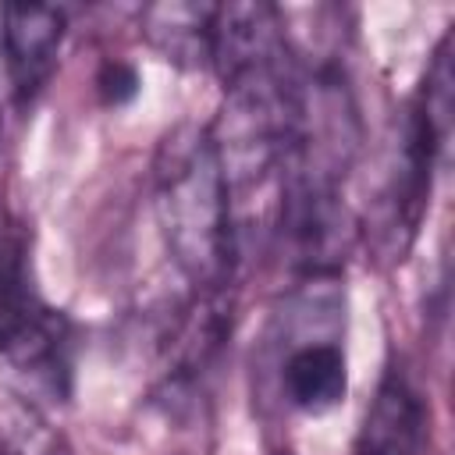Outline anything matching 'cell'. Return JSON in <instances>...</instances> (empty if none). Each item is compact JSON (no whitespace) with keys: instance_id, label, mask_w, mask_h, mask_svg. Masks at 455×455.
<instances>
[{"instance_id":"obj_5","label":"cell","mask_w":455,"mask_h":455,"mask_svg":"<svg viewBox=\"0 0 455 455\" xmlns=\"http://www.w3.org/2000/svg\"><path fill=\"white\" fill-rule=\"evenodd\" d=\"M281 384L288 402L299 412L323 416L348 395V363L334 341H306L291 348L281 370Z\"/></svg>"},{"instance_id":"obj_9","label":"cell","mask_w":455,"mask_h":455,"mask_svg":"<svg viewBox=\"0 0 455 455\" xmlns=\"http://www.w3.org/2000/svg\"><path fill=\"white\" fill-rule=\"evenodd\" d=\"M96 89H100L103 103L121 107V103H128V100L139 92V75H135V68L124 64V60H107V64L100 68Z\"/></svg>"},{"instance_id":"obj_8","label":"cell","mask_w":455,"mask_h":455,"mask_svg":"<svg viewBox=\"0 0 455 455\" xmlns=\"http://www.w3.org/2000/svg\"><path fill=\"white\" fill-rule=\"evenodd\" d=\"M0 444L4 455H64L53 427L28 402L0 405Z\"/></svg>"},{"instance_id":"obj_3","label":"cell","mask_w":455,"mask_h":455,"mask_svg":"<svg viewBox=\"0 0 455 455\" xmlns=\"http://www.w3.org/2000/svg\"><path fill=\"white\" fill-rule=\"evenodd\" d=\"M423 434L427 412L419 395L402 373H387L363 416L355 455H419Z\"/></svg>"},{"instance_id":"obj_1","label":"cell","mask_w":455,"mask_h":455,"mask_svg":"<svg viewBox=\"0 0 455 455\" xmlns=\"http://www.w3.org/2000/svg\"><path fill=\"white\" fill-rule=\"evenodd\" d=\"M153 210L174 267L217 291L235 263V203L210 128H171L153 160Z\"/></svg>"},{"instance_id":"obj_7","label":"cell","mask_w":455,"mask_h":455,"mask_svg":"<svg viewBox=\"0 0 455 455\" xmlns=\"http://www.w3.org/2000/svg\"><path fill=\"white\" fill-rule=\"evenodd\" d=\"M455 71H451V32L441 36L434 60L427 68V78L412 100V110L419 114V121L430 128V135L437 139V146H448V132H451V85Z\"/></svg>"},{"instance_id":"obj_6","label":"cell","mask_w":455,"mask_h":455,"mask_svg":"<svg viewBox=\"0 0 455 455\" xmlns=\"http://www.w3.org/2000/svg\"><path fill=\"white\" fill-rule=\"evenodd\" d=\"M43 313L46 302L28 281L25 245L0 228V355H7Z\"/></svg>"},{"instance_id":"obj_4","label":"cell","mask_w":455,"mask_h":455,"mask_svg":"<svg viewBox=\"0 0 455 455\" xmlns=\"http://www.w3.org/2000/svg\"><path fill=\"white\" fill-rule=\"evenodd\" d=\"M217 4H188L167 0L149 4L139 14V28L146 43L178 68H203L210 64V36H213Z\"/></svg>"},{"instance_id":"obj_2","label":"cell","mask_w":455,"mask_h":455,"mask_svg":"<svg viewBox=\"0 0 455 455\" xmlns=\"http://www.w3.org/2000/svg\"><path fill=\"white\" fill-rule=\"evenodd\" d=\"M0 36L7 53V71L18 100L32 96L53 71L60 39H64V11L50 4H7L0 11Z\"/></svg>"}]
</instances>
